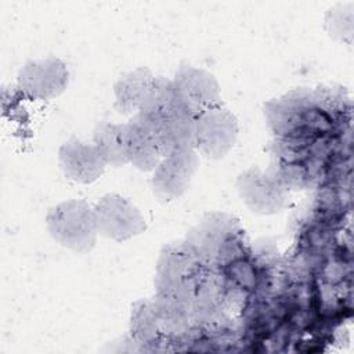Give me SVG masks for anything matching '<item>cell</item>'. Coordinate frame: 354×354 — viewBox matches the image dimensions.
Returning a JSON list of instances; mask_svg holds the SVG:
<instances>
[{
    "label": "cell",
    "mask_w": 354,
    "mask_h": 354,
    "mask_svg": "<svg viewBox=\"0 0 354 354\" xmlns=\"http://www.w3.org/2000/svg\"><path fill=\"white\" fill-rule=\"evenodd\" d=\"M98 235L115 242L129 241L145 231V218L138 207L119 194L104 195L94 206Z\"/></svg>",
    "instance_id": "5b68a950"
},
{
    "label": "cell",
    "mask_w": 354,
    "mask_h": 354,
    "mask_svg": "<svg viewBox=\"0 0 354 354\" xmlns=\"http://www.w3.org/2000/svg\"><path fill=\"white\" fill-rule=\"evenodd\" d=\"M241 227L225 213L206 214L187 235L185 241L207 266L220 263L238 248Z\"/></svg>",
    "instance_id": "3957f363"
},
{
    "label": "cell",
    "mask_w": 354,
    "mask_h": 354,
    "mask_svg": "<svg viewBox=\"0 0 354 354\" xmlns=\"http://www.w3.org/2000/svg\"><path fill=\"white\" fill-rule=\"evenodd\" d=\"M174 91L194 116L220 105V84L213 73L194 65H181L173 79Z\"/></svg>",
    "instance_id": "9c48e42d"
},
{
    "label": "cell",
    "mask_w": 354,
    "mask_h": 354,
    "mask_svg": "<svg viewBox=\"0 0 354 354\" xmlns=\"http://www.w3.org/2000/svg\"><path fill=\"white\" fill-rule=\"evenodd\" d=\"M58 163L64 176L77 184L97 181L106 167L97 147L77 137H71L59 147Z\"/></svg>",
    "instance_id": "30bf717a"
},
{
    "label": "cell",
    "mask_w": 354,
    "mask_h": 354,
    "mask_svg": "<svg viewBox=\"0 0 354 354\" xmlns=\"http://www.w3.org/2000/svg\"><path fill=\"white\" fill-rule=\"evenodd\" d=\"M93 144L100 151L106 166L122 167L129 163L124 123L100 122L93 131Z\"/></svg>",
    "instance_id": "5bb4252c"
},
{
    "label": "cell",
    "mask_w": 354,
    "mask_h": 354,
    "mask_svg": "<svg viewBox=\"0 0 354 354\" xmlns=\"http://www.w3.org/2000/svg\"><path fill=\"white\" fill-rule=\"evenodd\" d=\"M153 79V73L145 66H140L120 75L113 84L115 109L118 111V113H138Z\"/></svg>",
    "instance_id": "7c38bea8"
},
{
    "label": "cell",
    "mask_w": 354,
    "mask_h": 354,
    "mask_svg": "<svg viewBox=\"0 0 354 354\" xmlns=\"http://www.w3.org/2000/svg\"><path fill=\"white\" fill-rule=\"evenodd\" d=\"M68 83L66 64L55 57L26 61L18 73V87L33 100H53L65 91Z\"/></svg>",
    "instance_id": "ba28073f"
},
{
    "label": "cell",
    "mask_w": 354,
    "mask_h": 354,
    "mask_svg": "<svg viewBox=\"0 0 354 354\" xmlns=\"http://www.w3.org/2000/svg\"><path fill=\"white\" fill-rule=\"evenodd\" d=\"M236 188L248 209L260 216L281 212L288 201V188L272 173L254 166L239 173Z\"/></svg>",
    "instance_id": "52a82bcc"
},
{
    "label": "cell",
    "mask_w": 354,
    "mask_h": 354,
    "mask_svg": "<svg viewBox=\"0 0 354 354\" xmlns=\"http://www.w3.org/2000/svg\"><path fill=\"white\" fill-rule=\"evenodd\" d=\"M46 227L58 245L77 254L91 252L97 243L94 210L83 199H68L50 207Z\"/></svg>",
    "instance_id": "7a4b0ae2"
},
{
    "label": "cell",
    "mask_w": 354,
    "mask_h": 354,
    "mask_svg": "<svg viewBox=\"0 0 354 354\" xmlns=\"http://www.w3.org/2000/svg\"><path fill=\"white\" fill-rule=\"evenodd\" d=\"M239 124L235 115L217 105L195 116L192 148L212 160L223 159L235 145Z\"/></svg>",
    "instance_id": "277c9868"
},
{
    "label": "cell",
    "mask_w": 354,
    "mask_h": 354,
    "mask_svg": "<svg viewBox=\"0 0 354 354\" xmlns=\"http://www.w3.org/2000/svg\"><path fill=\"white\" fill-rule=\"evenodd\" d=\"M138 115L151 129L162 156L192 148L195 116L177 97L170 79L155 76Z\"/></svg>",
    "instance_id": "6da1fadb"
},
{
    "label": "cell",
    "mask_w": 354,
    "mask_h": 354,
    "mask_svg": "<svg viewBox=\"0 0 354 354\" xmlns=\"http://www.w3.org/2000/svg\"><path fill=\"white\" fill-rule=\"evenodd\" d=\"M353 21V3L336 4L325 14V29L332 39L351 44Z\"/></svg>",
    "instance_id": "9a60e30c"
},
{
    "label": "cell",
    "mask_w": 354,
    "mask_h": 354,
    "mask_svg": "<svg viewBox=\"0 0 354 354\" xmlns=\"http://www.w3.org/2000/svg\"><path fill=\"white\" fill-rule=\"evenodd\" d=\"M166 329L169 328L159 317L152 299H140L131 306L130 336L134 343H158Z\"/></svg>",
    "instance_id": "4fadbf2b"
},
{
    "label": "cell",
    "mask_w": 354,
    "mask_h": 354,
    "mask_svg": "<svg viewBox=\"0 0 354 354\" xmlns=\"http://www.w3.org/2000/svg\"><path fill=\"white\" fill-rule=\"evenodd\" d=\"M199 166L194 148L169 152L152 170L151 188L158 201L167 203L181 198L189 188Z\"/></svg>",
    "instance_id": "8992f818"
},
{
    "label": "cell",
    "mask_w": 354,
    "mask_h": 354,
    "mask_svg": "<svg viewBox=\"0 0 354 354\" xmlns=\"http://www.w3.org/2000/svg\"><path fill=\"white\" fill-rule=\"evenodd\" d=\"M124 124L129 163L141 171H152L162 159V152L151 129L138 113Z\"/></svg>",
    "instance_id": "8fae6325"
}]
</instances>
